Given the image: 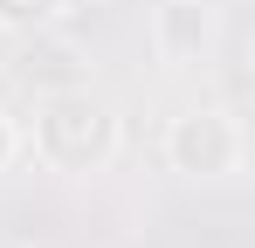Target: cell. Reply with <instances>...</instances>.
Here are the masks:
<instances>
[{
    "label": "cell",
    "instance_id": "3957f363",
    "mask_svg": "<svg viewBox=\"0 0 255 248\" xmlns=\"http://www.w3.org/2000/svg\"><path fill=\"white\" fill-rule=\"evenodd\" d=\"M55 7H62V0H0V21H7V28H35Z\"/></svg>",
    "mask_w": 255,
    "mask_h": 248
},
{
    "label": "cell",
    "instance_id": "6da1fadb",
    "mask_svg": "<svg viewBox=\"0 0 255 248\" xmlns=\"http://www.w3.org/2000/svg\"><path fill=\"white\" fill-rule=\"evenodd\" d=\"M42 152L62 165V172H90V165L111 152V111H104L90 90L48 97V111H42Z\"/></svg>",
    "mask_w": 255,
    "mask_h": 248
},
{
    "label": "cell",
    "instance_id": "277c9868",
    "mask_svg": "<svg viewBox=\"0 0 255 248\" xmlns=\"http://www.w3.org/2000/svg\"><path fill=\"white\" fill-rule=\"evenodd\" d=\"M0 159H7V124H0Z\"/></svg>",
    "mask_w": 255,
    "mask_h": 248
},
{
    "label": "cell",
    "instance_id": "7a4b0ae2",
    "mask_svg": "<svg viewBox=\"0 0 255 248\" xmlns=\"http://www.w3.org/2000/svg\"><path fill=\"white\" fill-rule=\"evenodd\" d=\"M172 152H179L186 172H228L235 165V131H228V118H186L172 131Z\"/></svg>",
    "mask_w": 255,
    "mask_h": 248
}]
</instances>
